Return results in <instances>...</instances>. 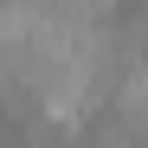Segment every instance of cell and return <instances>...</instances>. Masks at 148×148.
<instances>
[{
	"label": "cell",
	"instance_id": "1",
	"mask_svg": "<svg viewBox=\"0 0 148 148\" xmlns=\"http://www.w3.org/2000/svg\"><path fill=\"white\" fill-rule=\"evenodd\" d=\"M116 110H122V122H129L135 135H148V58L116 84Z\"/></svg>",
	"mask_w": 148,
	"mask_h": 148
}]
</instances>
